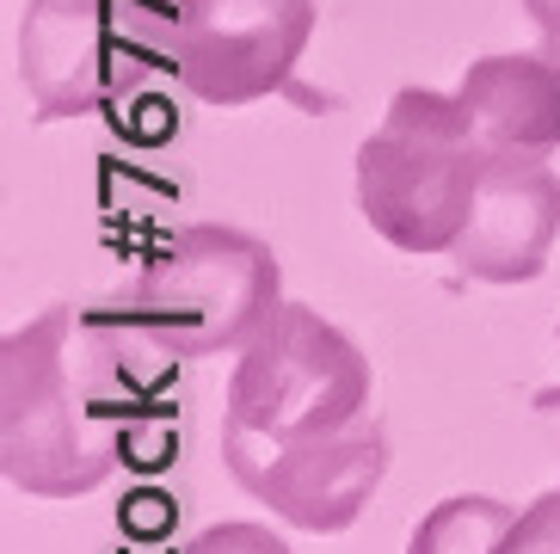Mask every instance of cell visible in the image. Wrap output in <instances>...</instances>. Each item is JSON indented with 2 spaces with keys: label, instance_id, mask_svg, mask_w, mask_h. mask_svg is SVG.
Masks as SVG:
<instances>
[{
  "label": "cell",
  "instance_id": "6da1fadb",
  "mask_svg": "<svg viewBox=\"0 0 560 554\" xmlns=\"http://www.w3.org/2000/svg\"><path fill=\"white\" fill-rule=\"evenodd\" d=\"M283 309V265L247 229L198 222L149 246L130 296H117L105 321L161 358H222L247 351L271 314Z\"/></svg>",
  "mask_w": 560,
  "mask_h": 554
},
{
  "label": "cell",
  "instance_id": "7a4b0ae2",
  "mask_svg": "<svg viewBox=\"0 0 560 554\" xmlns=\"http://www.w3.org/2000/svg\"><path fill=\"white\" fill-rule=\"evenodd\" d=\"M493 148L456 93L400 86L358 148V210L395 253H450Z\"/></svg>",
  "mask_w": 560,
  "mask_h": 554
},
{
  "label": "cell",
  "instance_id": "3957f363",
  "mask_svg": "<svg viewBox=\"0 0 560 554\" xmlns=\"http://www.w3.org/2000/svg\"><path fill=\"white\" fill-rule=\"evenodd\" d=\"M74 302H50L37 321L0 339V474L32 499H86L117 469V431H105L68 370Z\"/></svg>",
  "mask_w": 560,
  "mask_h": 554
},
{
  "label": "cell",
  "instance_id": "277c9868",
  "mask_svg": "<svg viewBox=\"0 0 560 554\" xmlns=\"http://www.w3.org/2000/svg\"><path fill=\"white\" fill-rule=\"evenodd\" d=\"M370 358L320 309L283 302L229 376L222 443H308L370 419Z\"/></svg>",
  "mask_w": 560,
  "mask_h": 554
},
{
  "label": "cell",
  "instance_id": "5b68a950",
  "mask_svg": "<svg viewBox=\"0 0 560 554\" xmlns=\"http://www.w3.org/2000/svg\"><path fill=\"white\" fill-rule=\"evenodd\" d=\"M173 68L166 0H32L19 19V81L37 124L117 105Z\"/></svg>",
  "mask_w": 560,
  "mask_h": 554
},
{
  "label": "cell",
  "instance_id": "8992f818",
  "mask_svg": "<svg viewBox=\"0 0 560 554\" xmlns=\"http://www.w3.org/2000/svg\"><path fill=\"white\" fill-rule=\"evenodd\" d=\"M314 19L320 0H173V74L215 112L271 93H296L302 112H332V99L296 86Z\"/></svg>",
  "mask_w": 560,
  "mask_h": 554
},
{
  "label": "cell",
  "instance_id": "52a82bcc",
  "mask_svg": "<svg viewBox=\"0 0 560 554\" xmlns=\"http://www.w3.org/2000/svg\"><path fill=\"white\" fill-rule=\"evenodd\" d=\"M222 462L290 530L339 536L363 518V506L376 499L382 474H388V425L370 413L351 431L308 443H222Z\"/></svg>",
  "mask_w": 560,
  "mask_h": 554
},
{
  "label": "cell",
  "instance_id": "ba28073f",
  "mask_svg": "<svg viewBox=\"0 0 560 554\" xmlns=\"http://www.w3.org/2000/svg\"><path fill=\"white\" fill-rule=\"evenodd\" d=\"M560 241V173L548 154H487L468 229L450 259L475 284H529L542 277Z\"/></svg>",
  "mask_w": 560,
  "mask_h": 554
},
{
  "label": "cell",
  "instance_id": "9c48e42d",
  "mask_svg": "<svg viewBox=\"0 0 560 554\" xmlns=\"http://www.w3.org/2000/svg\"><path fill=\"white\" fill-rule=\"evenodd\" d=\"M456 99L493 154H560V62L542 49L468 62Z\"/></svg>",
  "mask_w": 560,
  "mask_h": 554
},
{
  "label": "cell",
  "instance_id": "30bf717a",
  "mask_svg": "<svg viewBox=\"0 0 560 554\" xmlns=\"http://www.w3.org/2000/svg\"><path fill=\"white\" fill-rule=\"evenodd\" d=\"M511 523H517V506H505L493 493H456L412 523L407 554H499Z\"/></svg>",
  "mask_w": 560,
  "mask_h": 554
},
{
  "label": "cell",
  "instance_id": "8fae6325",
  "mask_svg": "<svg viewBox=\"0 0 560 554\" xmlns=\"http://www.w3.org/2000/svg\"><path fill=\"white\" fill-rule=\"evenodd\" d=\"M499 554H560V487L517 511V523H511V536Z\"/></svg>",
  "mask_w": 560,
  "mask_h": 554
},
{
  "label": "cell",
  "instance_id": "7c38bea8",
  "mask_svg": "<svg viewBox=\"0 0 560 554\" xmlns=\"http://www.w3.org/2000/svg\"><path fill=\"white\" fill-rule=\"evenodd\" d=\"M185 554H290V542L271 536L265 523H210L203 536L185 542Z\"/></svg>",
  "mask_w": 560,
  "mask_h": 554
},
{
  "label": "cell",
  "instance_id": "4fadbf2b",
  "mask_svg": "<svg viewBox=\"0 0 560 554\" xmlns=\"http://www.w3.org/2000/svg\"><path fill=\"white\" fill-rule=\"evenodd\" d=\"M529 13V25H536V37H542V56L548 62H560V0H517Z\"/></svg>",
  "mask_w": 560,
  "mask_h": 554
},
{
  "label": "cell",
  "instance_id": "5bb4252c",
  "mask_svg": "<svg viewBox=\"0 0 560 554\" xmlns=\"http://www.w3.org/2000/svg\"><path fill=\"white\" fill-rule=\"evenodd\" d=\"M536 407H542V413H560V389H542V394H536Z\"/></svg>",
  "mask_w": 560,
  "mask_h": 554
},
{
  "label": "cell",
  "instance_id": "9a60e30c",
  "mask_svg": "<svg viewBox=\"0 0 560 554\" xmlns=\"http://www.w3.org/2000/svg\"><path fill=\"white\" fill-rule=\"evenodd\" d=\"M555 339H560V333H555Z\"/></svg>",
  "mask_w": 560,
  "mask_h": 554
}]
</instances>
